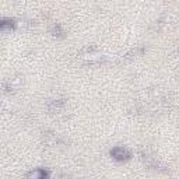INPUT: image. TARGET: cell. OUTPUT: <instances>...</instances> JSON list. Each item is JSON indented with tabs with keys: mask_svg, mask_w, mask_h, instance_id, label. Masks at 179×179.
Returning a JSON list of instances; mask_svg holds the SVG:
<instances>
[{
	"mask_svg": "<svg viewBox=\"0 0 179 179\" xmlns=\"http://www.w3.org/2000/svg\"><path fill=\"white\" fill-rule=\"evenodd\" d=\"M111 154L113 155V158H116V160H127L129 157H130V154H129V151H126L125 148L122 147H116L113 148L112 151H111Z\"/></svg>",
	"mask_w": 179,
	"mask_h": 179,
	"instance_id": "cell-1",
	"label": "cell"
}]
</instances>
